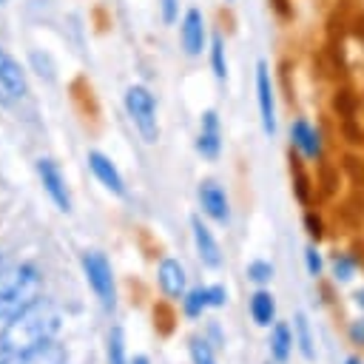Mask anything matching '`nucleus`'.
<instances>
[{
    "instance_id": "21",
    "label": "nucleus",
    "mask_w": 364,
    "mask_h": 364,
    "mask_svg": "<svg viewBox=\"0 0 364 364\" xmlns=\"http://www.w3.org/2000/svg\"><path fill=\"white\" fill-rule=\"evenodd\" d=\"M188 353H191V361L193 364H216V355H213V347L205 336H191L188 338Z\"/></svg>"
},
{
    "instance_id": "25",
    "label": "nucleus",
    "mask_w": 364,
    "mask_h": 364,
    "mask_svg": "<svg viewBox=\"0 0 364 364\" xmlns=\"http://www.w3.org/2000/svg\"><path fill=\"white\" fill-rule=\"evenodd\" d=\"M293 188H296V196L299 202H307V176L299 165V159H293Z\"/></svg>"
},
{
    "instance_id": "7",
    "label": "nucleus",
    "mask_w": 364,
    "mask_h": 364,
    "mask_svg": "<svg viewBox=\"0 0 364 364\" xmlns=\"http://www.w3.org/2000/svg\"><path fill=\"white\" fill-rule=\"evenodd\" d=\"M196 196H199V205H202V213H205V216H210V219L219 222V225H228V222H230L228 193H225V188H222L216 179H202Z\"/></svg>"
},
{
    "instance_id": "19",
    "label": "nucleus",
    "mask_w": 364,
    "mask_h": 364,
    "mask_svg": "<svg viewBox=\"0 0 364 364\" xmlns=\"http://www.w3.org/2000/svg\"><path fill=\"white\" fill-rule=\"evenodd\" d=\"M105 361L108 364H131L125 355V333L122 327H111L105 336Z\"/></svg>"
},
{
    "instance_id": "15",
    "label": "nucleus",
    "mask_w": 364,
    "mask_h": 364,
    "mask_svg": "<svg viewBox=\"0 0 364 364\" xmlns=\"http://www.w3.org/2000/svg\"><path fill=\"white\" fill-rule=\"evenodd\" d=\"M290 139H293V145H296L307 159H318V156H321V136H318V131H316L304 117L293 119V125H290Z\"/></svg>"
},
{
    "instance_id": "34",
    "label": "nucleus",
    "mask_w": 364,
    "mask_h": 364,
    "mask_svg": "<svg viewBox=\"0 0 364 364\" xmlns=\"http://www.w3.org/2000/svg\"><path fill=\"white\" fill-rule=\"evenodd\" d=\"M344 364H361V361H358V358H355V355H350V358H347V361H344Z\"/></svg>"
},
{
    "instance_id": "2",
    "label": "nucleus",
    "mask_w": 364,
    "mask_h": 364,
    "mask_svg": "<svg viewBox=\"0 0 364 364\" xmlns=\"http://www.w3.org/2000/svg\"><path fill=\"white\" fill-rule=\"evenodd\" d=\"M43 273L34 262L0 267V321H9L34 299H40Z\"/></svg>"
},
{
    "instance_id": "1",
    "label": "nucleus",
    "mask_w": 364,
    "mask_h": 364,
    "mask_svg": "<svg viewBox=\"0 0 364 364\" xmlns=\"http://www.w3.org/2000/svg\"><path fill=\"white\" fill-rule=\"evenodd\" d=\"M63 327V313L54 301L48 299H34L28 307H23L17 316H11L3 330H0V341L6 347L9 355L40 347L46 341H54V336Z\"/></svg>"
},
{
    "instance_id": "4",
    "label": "nucleus",
    "mask_w": 364,
    "mask_h": 364,
    "mask_svg": "<svg viewBox=\"0 0 364 364\" xmlns=\"http://www.w3.org/2000/svg\"><path fill=\"white\" fill-rule=\"evenodd\" d=\"M125 111L134 119L139 136L151 145L159 139V122H156V100L145 85H131L125 91Z\"/></svg>"
},
{
    "instance_id": "20",
    "label": "nucleus",
    "mask_w": 364,
    "mask_h": 364,
    "mask_svg": "<svg viewBox=\"0 0 364 364\" xmlns=\"http://www.w3.org/2000/svg\"><path fill=\"white\" fill-rule=\"evenodd\" d=\"M210 307V296H208V287H193L191 293H185L182 299V310L188 318H199L205 310Z\"/></svg>"
},
{
    "instance_id": "33",
    "label": "nucleus",
    "mask_w": 364,
    "mask_h": 364,
    "mask_svg": "<svg viewBox=\"0 0 364 364\" xmlns=\"http://www.w3.org/2000/svg\"><path fill=\"white\" fill-rule=\"evenodd\" d=\"M6 358H9V353H6V347H3V341H0V364H6Z\"/></svg>"
},
{
    "instance_id": "30",
    "label": "nucleus",
    "mask_w": 364,
    "mask_h": 364,
    "mask_svg": "<svg viewBox=\"0 0 364 364\" xmlns=\"http://www.w3.org/2000/svg\"><path fill=\"white\" fill-rule=\"evenodd\" d=\"M350 338H353L355 344H364V318H358V321L350 324Z\"/></svg>"
},
{
    "instance_id": "3",
    "label": "nucleus",
    "mask_w": 364,
    "mask_h": 364,
    "mask_svg": "<svg viewBox=\"0 0 364 364\" xmlns=\"http://www.w3.org/2000/svg\"><path fill=\"white\" fill-rule=\"evenodd\" d=\"M80 267L88 279V287L100 299L102 310H114L117 307V284H114V270H111L108 256L102 250H85V253H80Z\"/></svg>"
},
{
    "instance_id": "26",
    "label": "nucleus",
    "mask_w": 364,
    "mask_h": 364,
    "mask_svg": "<svg viewBox=\"0 0 364 364\" xmlns=\"http://www.w3.org/2000/svg\"><path fill=\"white\" fill-rule=\"evenodd\" d=\"M304 264H307V273L310 276H318L321 273V256H318V250L313 245L304 247Z\"/></svg>"
},
{
    "instance_id": "8",
    "label": "nucleus",
    "mask_w": 364,
    "mask_h": 364,
    "mask_svg": "<svg viewBox=\"0 0 364 364\" xmlns=\"http://www.w3.org/2000/svg\"><path fill=\"white\" fill-rule=\"evenodd\" d=\"M191 233H193V247H196V256L205 267H222V250H219V242L216 236L210 233V228L202 222V216H191Z\"/></svg>"
},
{
    "instance_id": "35",
    "label": "nucleus",
    "mask_w": 364,
    "mask_h": 364,
    "mask_svg": "<svg viewBox=\"0 0 364 364\" xmlns=\"http://www.w3.org/2000/svg\"><path fill=\"white\" fill-rule=\"evenodd\" d=\"M0 259H3V253H0Z\"/></svg>"
},
{
    "instance_id": "13",
    "label": "nucleus",
    "mask_w": 364,
    "mask_h": 364,
    "mask_svg": "<svg viewBox=\"0 0 364 364\" xmlns=\"http://www.w3.org/2000/svg\"><path fill=\"white\" fill-rule=\"evenodd\" d=\"M156 279H159V287H162V293L168 299H182L185 296L188 276H185V267H182L179 259H171V256L162 259L159 262V270H156Z\"/></svg>"
},
{
    "instance_id": "32",
    "label": "nucleus",
    "mask_w": 364,
    "mask_h": 364,
    "mask_svg": "<svg viewBox=\"0 0 364 364\" xmlns=\"http://www.w3.org/2000/svg\"><path fill=\"white\" fill-rule=\"evenodd\" d=\"M353 299H355V304H358V307H364V290H355V296H353Z\"/></svg>"
},
{
    "instance_id": "18",
    "label": "nucleus",
    "mask_w": 364,
    "mask_h": 364,
    "mask_svg": "<svg viewBox=\"0 0 364 364\" xmlns=\"http://www.w3.org/2000/svg\"><path fill=\"white\" fill-rule=\"evenodd\" d=\"M293 336H296V347H299V353H301L307 361H313V358H316L313 333H310V321H307V316H304L301 310L293 316Z\"/></svg>"
},
{
    "instance_id": "11",
    "label": "nucleus",
    "mask_w": 364,
    "mask_h": 364,
    "mask_svg": "<svg viewBox=\"0 0 364 364\" xmlns=\"http://www.w3.org/2000/svg\"><path fill=\"white\" fill-rule=\"evenodd\" d=\"M179 37H182V48H185L188 57L202 54V48H205V17H202L199 9L185 11L182 26H179Z\"/></svg>"
},
{
    "instance_id": "27",
    "label": "nucleus",
    "mask_w": 364,
    "mask_h": 364,
    "mask_svg": "<svg viewBox=\"0 0 364 364\" xmlns=\"http://www.w3.org/2000/svg\"><path fill=\"white\" fill-rule=\"evenodd\" d=\"M208 296H210V307H225V301H228V290L222 284H210Z\"/></svg>"
},
{
    "instance_id": "6",
    "label": "nucleus",
    "mask_w": 364,
    "mask_h": 364,
    "mask_svg": "<svg viewBox=\"0 0 364 364\" xmlns=\"http://www.w3.org/2000/svg\"><path fill=\"white\" fill-rule=\"evenodd\" d=\"M256 100H259L262 128L267 136H273L276 134V97H273V82H270V71L264 60L256 63Z\"/></svg>"
},
{
    "instance_id": "9",
    "label": "nucleus",
    "mask_w": 364,
    "mask_h": 364,
    "mask_svg": "<svg viewBox=\"0 0 364 364\" xmlns=\"http://www.w3.org/2000/svg\"><path fill=\"white\" fill-rule=\"evenodd\" d=\"M85 162H88L91 173L100 179V185H105V188H108L111 193H117V196H125V179H122L119 168H117L102 151H88Z\"/></svg>"
},
{
    "instance_id": "12",
    "label": "nucleus",
    "mask_w": 364,
    "mask_h": 364,
    "mask_svg": "<svg viewBox=\"0 0 364 364\" xmlns=\"http://www.w3.org/2000/svg\"><path fill=\"white\" fill-rule=\"evenodd\" d=\"M196 151L205 156V159H216L219 151H222V131H219V114L213 108H208L202 114V122H199V136H196Z\"/></svg>"
},
{
    "instance_id": "14",
    "label": "nucleus",
    "mask_w": 364,
    "mask_h": 364,
    "mask_svg": "<svg viewBox=\"0 0 364 364\" xmlns=\"http://www.w3.org/2000/svg\"><path fill=\"white\" fill-rule=\"evenodd\" d=\"M6 364H65V350L57 341H46L40 347H31V350L9 355Z\"/></svg>"
},
{
    "instance_id": "22",
    "label": "nucleus",
    "mask_w": 364,
    "mask_h": 364,
    "mask_svg": "<svg viewBox=\"0 0 364 364\" xmlns=\"http://www.w3.org/2000/svg\"><path fill=\"white\" fill-rule=\"evenodd\" d=\"M210 68H213V77H216V80H225V77H228L225 43H222V37H219V34L210 40Z\"/></svg>"
},
{
    "instance_id": "10",
    "label": "nucleus",
    "mask_w": 364,
    "mask_h": 364,
    "mask_svg": "<svg viewBox=\"0 0 364 364\" xmlns=\"http://www.w3.org/2000/svg\"><path fill=\"white\" fill-rule=\"evenodd\" d=\"M23 94H26V74L17 65V60L0 48V97L20 100Z\"/></svg>"
},
{
    "instance_id": "28",
    "label": "nucleus",
    "mask_w": 364,
    "mask_h": 364,
    "mask_svg": "<svg viewBox=\"0 0 364 364\" xmlns=\"http://www.w3.org/2000/svg\"><path fill=\"white\" fill-rule=\"evenodd\" d=\"M159 6H162V20L171 26L179 14V0H159Z\"/></svg>"
},
{
    "instance_id": "29",
    "label": "nucleus",
    "mask_w": 364,
    "mask_h": 364,
    "mask_svg": "<svg viewBox=\"0 0 364 364\" xmlns=\"http://www.w3.org/2000/svg\"><path fill=\"white\" fill-rule=\"evenodd\" d=\"M304 225H307V233H310L313 239H321V219H318L316 213H307V216H304Z\"/></svg>"
},
{
    "instance_id": "24",
    "label": "nucleus",
    "mask_w": 364,
    "mask_h": 364,
    "mask_svg": "<svg viewBox=\"0 0 364 364\" xmlns=\"http://www.w3.org/2000/svg\"><path fill=\"white\" fill-rule=\"evenodd\" d=\"M353 273H355V262H353L347 253H336V256H333V276H336L338 282H350Z\"/></svg>"
},
{
    "instance_id": "16",
    "label": "nucleus",
    "mask_w": 364,
    "mask_h": 364,
    "mask_svg": "<svg viewBox=\"0 0 364 364\" xmlns=\"http://www.w3.org/2000/svg\"><path fill=\"white\" fill-rule=\"evenodd\" d=\"M270 355L276 364H287L290 353H293V344H296V336L290 330L287 321H273V330H270Z\"/></svg>"
},
{
    "instance_id": "23",
    "label": "nucleus",
    "mask_w": 364,
    "mask_h": 364,
    "mask_svg": "<svg viewBox=\"0 0 364 364\" xmlns=\"http://www.w3.org/2000/svg\"><path fill=\"white\" fill-rule=\"evenodd\" d=\"M273 264L270 262H264V259H256V262H250L247 264V279L250 282H256V284H267L270 279H273Z\"/></svg>"
},
{
    "instance_id": "17",
    "label": "nucleus",
    "mask_w": 364,
    "mask_h": 364,
    "mask_svg": "<svg viewBox=\"0 0 364 364\" xmlns=\"http://www.w3.org/2000/svg\"><path fill=\"white\" fill-rule=\"evenodd\" d=\"M250 318L259 327H270L273 324V318H276V301H273V293L270 290H256L250 296Z\"/></svg>"
},
{
    "instance_id": "31",
    "label": "nucleus",
    "mask_w": 364,
    "mask_h": 364,
    "mask_svg": "<svg viewBox=\"0 0 364 364\" xmlns=\"http://www.w3.org/2000/svg\"><path fill=\"white\" fill-rule=\"evenodd\" d=\"M131 364H151V358L139 353V355H134V358H131Z\"/></svg>"
},
{
    "instance_id": "5",
    "label": "nucleus",
    "mask_w": 364,
    "mask_h": 364,
    "mask_svg": "<svg viewBox=\"0 0 364 364\" xmlns=\"http://www.w3.org/2000/svg\"><path fill=\"white\" fill-rule=\"evenodd\" d=\"M34 168H37V176H40V182H43V191H46L48 199L57 205V210L71 213V191H68V182H65L60 165H57L54 159H48V156H40Z\"/></svg>"
}]
</instances>
